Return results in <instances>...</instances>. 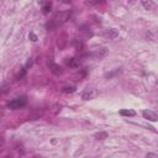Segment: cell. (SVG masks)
<instances>
[{
  "label": "cell",
  "mask_w": 158,
  "mask_h": 158,
  "mask_svg": "<svg viewBox=\"0 0 158 158\" xmlns=\"http://www.w3.org/2000/svg\"><path fill=\"white\" fill-rule=\"evenodd\" d=\"M61 1H62V3H64V4H71L72 0H61Z\"/></svg>",
  "instance_id": "5bb4252c"
},
{
  "label": "cell",
  "mask_w": 158,
  "mask_h": 158,
  "mask_svg": "<svg viewBox=\"0 0 158 158\" xmlns=\"http://www.w3.org/2000/svg\"><path fill=\"white\" fill-rule=\"evenodd\" d=\"M26 104H27V99H26V96H20V98L11 100V101H9L8 108L11 109V110H17V109H22Z\"/></svg>",
  "instance_id": "7a4b0ae2"
},
{
  "label": "cell",
  "mask_w": 158,
  "mask_h": 158,
  "mask_svg": "<svg viewBox=\"0 0 158 158\" xmlns=\"http://www.w3.org/2000/svg\"><path fill=\"white\" fill-rule=\"evenodd\" d=\"M51 9H52V4L50 1H47L45 5H43V8H42V10H43V14H48L51 11Z\"/></svg>",
  "instance_id": "9c48e42d"
},
{
  "label": "cell",
  "mask_w": 158,
  "mask_h": 158,
  "mask_svg": "<svg viewBox=\"0 0 158 158\" xmlns=\"http://www.w3.org/2000/svg\"><path fill=\"white\" fill-rule=\"evenodd\" d=\"M29 38H30L31 41H32V42H36V41L38 40V38H37V36H36L34 32H30V35H29Z\"/></svg>",
  "instance_id": "4fadbf2b"
},
{
  "label": "cell",
  "mask_w": 158,
  "mask_h": 158,
  "mask_svg": "<svg viewBox=\"0 0 158 158\" xmlns=\"http://www.w3.org/2000/svg\"><path fill=\"white\" fill-rule=\"evenodd\" d=\"M69 16H71V11L58 13L53 19L51 20V22H48V24L46 25V27L48 29V30H50V29H53V27H58V26H61L63 22H66Z\"/></svg>",
  "instance_id": "6da1fadb"
},
{
  "label": "cell",
  "mask_w": 158,
  "mask_h": 158,
  "mask_svg": "<svg viewBox=\"0 0 158 158\" xmlns=\"http://www.w3.org/2000/svg\"><path fill=\"white\" fill-rule=\"evenodd\" d=\"M147 156H148V157H157V155H155V153H148Z\"/></svg>",
  "instance_id": "9a60e30c"
},
{
  "label": "cell",
  "mask_w": 158,
  "mask_h": 158,
  "mask_svg": "<svg viewBox=\"0 0 158 158\" xmlns=\"http://www.w3.org/2000/svg\"><path fill=\"white\" fill-rule=\"evenodd\" d=\"M120 115L121 116H127V117H134L136 116V111H134V110H120Z\"/></svg>",
  "instance_id": "52a82bcc"
},
{
  "label": "cell",
  "mask_w": 158,
  "mask_h": 158,
  "mask_svg": "<svg viewBox=\"0 0 158 158\" xmlns=\"http://www.w3.org/2000/svg\"><path fill=\"white\" fill-rule=\"evenodd\" d=\"M94 96H95V90L92 88H87L82 94L83 100H92V99H94Z\"/></svg>",
  "instance_id": "5b68a950"
},
{
  "label": "cell",
  "mask_w": 158,
  "mask_h": 158,
  "mask_svg": "<svg viewBox=\"0 0 158 158\" xmlns=\"http://www.w3.org/2000/svg\"><path fill=\"white\" fill-rule=\"evenodd\" d=\"M142 115H143V117L146 120L152 121V122H156V121L158 120L157 114L153 113V111H151V110H143V111H142Z\"/></svg>",
  "instance_id": "3957f363"
},
{
  "label": "cell",
  "mask_w": 158,
  "mask_h": 158,
  "mask_svg": "<svg viewBox=\"0 0 158 158\" xmlns=\"http://www.w3.org/2000/svg\"><path fill=\"white\" fill-rule=\"evenodd\" d=\"M105 37H108L109 40H113L115 37H117L119 36V32H117V30H115V29H110L108 31H105V34H104Z\"/></svg>",
  "instance_id": "8992f818"
},
{
  "label": "cell",
  "mask_w": 158,
  "mask_h": 158,
  "mask_svg": "<svg viewBox=\"0 0 158 158\" xmlns=\"http://www.w3.org/2000/svg\"><path fill=\"white\" fill-rule=\"evenodd\" d=\"M73 92H76V87H64L63 88V93H73Z\"/></svg>",
  "instance_id": "8fae6325"
},
{
  "label": "cell",
  "mask_w": 158,
  "mask_h": 158,
  "mask_svg": "<svg viewBox=\"0 0 158 158\" xmlns=\"http://www.w3.org/2000/svg\"><path fill=\"white\" fill-rule=\"evenodd\" d=\"M94 136H95L98 140H104V138L108 137V134H106V132H99V134H95Z\"/></svg>",
  "instance_id": "30bf717a"
},
{
  "label": "cell",
  "mask_w": 158,
  "mask_h": 158,
  "mask_svg": "<svg viewBox=\"0 0 158 158\" xmlns=\"http://www.w3.org/2000/svg\"><path fill=\"white\" fill-rule=\"evenodd\" d=\"M141 3H142V5H143V8L146 10H151V9H153V6H155V4H153L152 0H141Z\"/></svg>",
  "instance_id": "ba28073f"
},
{
  "label": "cell",
  "mask_w": 158,
  "mask_h": 158,
  "mask_svg": "<svg viewBox=\"0 0 158 158\" xmlns=\"http://www.w3.org/2000/svg\"><path fill=\"white\" fill-rule=\"evenodd\" d=\"M47 64H48V67H50V69H51V72H52V73H55V74H57V76L62 74V72H63L62 67H59L58 64H56L55 62L48 61V62H47Z\"/></svg>",
  "instance_id": "277c9868"
},
{
  "label": "cell",
  "mask_w": 158,
  "mask_h": 158,
  "mask_svg": "<svg viewBox=\"0 0 158 158\" xmlns=\"http://www.w3.org/2000/svg\"><path fill=\"white\" fill-rule=\"evenodd\" d=\"M67 64H68V66H71V67H76V66L78 64V61H77L76 58H71L69 61L67 62Z\"/></svg>",
  "instance_id": "7c38bea8"
}]
</instances>
